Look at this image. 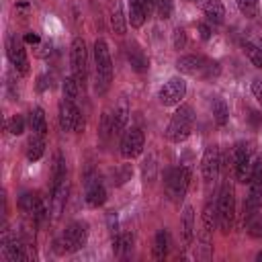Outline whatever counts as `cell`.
<instances>
[{
	"mask_svg": "<svg viewBox=\"0 0 262 262\" xmlns=\"http://www.w3.org/2000/svg\"><path fill=\"white\" fill-rule=\"evenodd\" d=\"M127 57H129V63L135 72H145L149 68V59L143 55V51L139 47H129L127 49Z\"/></svg>",
	"mask_w": 262,
	"mask_h": 262,
	"instance_id": "44dd1931",
	"label": "cell"
},
{
	"mask_svg": "<svg viewBox=\"0 0 262 262\" xmlns=\"http://www.w3.org/2000/svg\"><path fill=\"white\" fill-rule=\"evenodd\" d=\"M248 231L254 237H262V215H250L248 217Z\"/></svg>",
	"mask_w": 262,
	"mask_h": 262,
	"instance_id": "836d02e7",
	"label": "cell"
},
{
	"mask_svg": "<svg viewBox=\"0 0 262 262\" xmlns=\"http://www.w3.org/2000/svg\"><path fill=\"white\" fill-rule=\"evenodd\" d=\"M164 184H166L168 196L174 203H180L188 190V184H190V170L186 166H176V168L168 170L164 176Z\"/></svg>",
	"mask_w": 262,
	"mask_h": 262,
	"instance_id": "5b68a950",
	"label": "cell"
},
{
	"mask_svg": "<svg viewBox=\"0 0 262 262\" xmlns=\"http://www.w3.org/2000/svg\"><path fill=\"white\" fill-rule=\"evenodd\" d=\"M39 82H41V84H39V90H45V88H47V78L43 76V78H39Z\"/></svg>",
	"mask_w": 262,
	"mask_h": 262,
	"instance_id": "60d3db41",
	"label": "cell"
},
{
	"mask_svg": "<svg viewBox=\"0 0 262 262\" xmlns=\"http://www.w3.org/2000/svg\"><path fill=\"white\" fill-rule=\"evenodd\" d=\"M180 229H182L184 246H190L194 239V211H192V207H184L182 219H180Z\"/></svg>",
	"mask_w": 262,
	"mask_h": 262,
	"instance_id": "ac0fdd59",
	"label": "cell"
},
{
	"mask_svg": "<svg viewBox=\"0 0 262 262\" xmlns=\"http://www.w3.org/2000/svg\"><path fill=\"white\" fill-rule=\"evenodd\" d=\"M59 127L61 131H78V133L84 129V117L76 108V102L66 98L59 102Z\"/></svg>",
	"mask_w": 262,
	"mask_h": 262,
	"instance_id": "9c48e42d",
	"label": "cell"
},
{
	"mask_svg": "<svg viewBox=\"0 0 262 262\" xmlns=\"http://www.w3.org/2000/svg\"><path fill=\"white\" fill-rule=\"evenodd\" d=\"M18 207L27 215H33L35 219H43L45 217V207H43V201H41V196L37 192H25L18 199Z\"/></svg>",
	"mask_w": 262,
	"mask_h": 262,
	"instance_id": "5bb4252c",
	"label": "cell"
},
{
	"mask_svg": "<svg viewBox=\"0 0 262 262\" xmlns=\"http://www.w3.org/2000/svg\"><path fill=\"white\" fill-rule=\"evenodd\" d=\"M131 248H133V237H131V233H119V235L113 239V250H115V254H119V256H127V254L131 252Z\"/></svg>",
	"mask_w": 262,
	"mask_h": 262,
	"instance_id": "cb8c5ba5",
	"label": "cell"
},
{
	"mask_svg": "<svg viewBox=\"0 0 262 262\" xmlns=\"http://www.w3.org/2000/svg\"><path fill=\"white\" fill-rule=\"evenodd\" d=\"M186 94V82L182 78H170L162 88H160V102L164 106H172V104H180V100Z\"/></svg>",
	"mask_w": 262,
	"mask_h": 262,
	"instance_id": "30bf717a",
	"label": "cell"
},
{
	"mask_svg": "<svg viewBox=\"0 0 262 262\" xmlns=\"http://www.w3.org/2000/svg\"><path fill=\"white\" fill-rule=\"evenodd\" d=\"M219 164H221V158H219V149L215 145H209L203 154V162H201V170H203V178L207 184L215 182L217 176H219Z\"/></svg>",
	"mask_w": 262,
	"mask_h": 262,
	"instance_id": "4fadbf2b",
	"label": "cell"
},
{
	"mask_svg": "<svg viewBox=\"0 0 262 262\" xmlns=\"http://www.w3.org/2000/svg\"><path fill=\"white\" fill-rule=\"evenodd\" d=\"M45 151V135H39V133H33L29 137V143H27V158L31 162H37Z\"/></svg>",
	"mask_w": 262,
	"mask_h": 262,
	"instance_id": "ffe728a7",
	"label": "cell"
},
{
	"mask_svg": "<svg viewBox=\"0 0 262 262\" xmlns=\"http://www.w3.org/2000/svg\"><path fill=\"white\" fill-rule=\"evenodd\" d=\"M68 188H70L68 178H63L61 182H57V184H53V186H51V213H53V217H55V219L59 217V213H61V211H63V207H66Z\"/></svg>",
	"mask_w": 262,
	"mask_h": 262,
	"instance_id": "2e32d148",
	"label": "cell"
},
{
	"mask_svg": "<svg viewBox=\"0 0 262 262\" xmlns=\"http://www.w3.org/2000/svg\"><path fill=\"white\" fill-rule=\"evenodd\" d=\"M184 43H186L184 31H182V29H176V31H174V47H176V49H182Z\"/></svg>",
	"mask_w": 262,
	"mask_h": 262,
	"instance_id": "8d00e7d4",
	"label": "cell"
},
{
	"mask_svg": "<svg viewBox=\"0 0 262 262\" xmlns=\"http://www.w3.org/2000/svg\"><path fill=\"white\" fill-rule=\"evenodd\" d=\"M29 123H31L33 133H39V135H45L47 133V121H45L43 108H33L31 111V117H29Z\"/></svg>",
	"mask_w": 262,
	"mask_h": 262,
	"instance_id": "603a6c76",
	"label": "cell"
},
{
	"mask_svg": "<svg viewBox=\"0 0 262 262\" xmlns=\"http://www.w3.org/2000/svg\"><path fill=\"white\" fill-rule=\"evenodd\" d=\"M178 72L186 76H199V78H213L219 74V63L213 59H207L203 55H182L176 61Z\"/></svg>",
	"mask_w": 262,
	"mask_h": 262,
	"instance_id": "3957f363",
	"label": "cell"
},
{
	"mask_svg": "<svg viewBox=\"0 0 262 262\" xmlns=\"http://www.w3.org/2000/svg\"><path fill=\"white\" fill-rule=\"evenodd\" d=\"M252 92H254V96L258 98V102L262 104V78H256V80L252 82Z\"/></svg>",
	"mask_w": 262,
	"mask_h": 262,
	"instance_id": "74e56055",
	"label": "cell"
},
{
	"mask_svg": "<svg viewBox=\"0 0 262 262\" xmlns=\"http://www.w3.org/2000/svg\"><path fill=\"white\" fill-rule=\"evenodd\" d=\"M260 207H262V162H256L252 178L248 182V196H246V203H244L246 217L254 215Z\"/></svg>",
	"mask_w": 262,
	"mask_h": 262,
	"instance_id": "8992f818",
	"label": "cell"
},
{
	"mask_svg": "<svg viewBox=\"0 0 262 262\" xmlns=\"http://www.w3.org/2000/svg\"><path fill=\"white\" fill-rule=\"evenodd\" d=\"M199 31H201V37H203V39H209V37H211V29H209L207 25H199Z\"/></svg>",
	"mask_w": 262,
	"mask_h": 262,
	"instance_id": "f35d334b",
	"label": "cell"
},
{
	"mask_svg": "<svg viewBox=\"0 0 262 262\" xmlns=\"http://www.w3.org/2000/svg\"><path fill=\"white\" fill-rule=\"evenodd\" d=\"M6 53H8V59L14 66V70L25 76L29 72V59H27V51H25L23 43L14 35H10L6 41Z\"/></svg>",
	"mask_w": 262,
	"mask_h": 262,
	"instance_id": "7c38bea8",
	"label": "cell"
},
{
	"mask_svg": "<svg viewBox=\"0 0 262 262\" xmlns=\"http://www.w3.org/2000/svg\"><path fill=\"white\" fill-rule=\"evenodd\" d=\"M145 18H147V14H145V10L141 8V4H139L137 0H131V2H129V23H131V27L139 29V27L145 23Z\"/></svg>",
	"mask_w": 262,
	"mask_h": 262,
	"instance_id": "484cf974",
	"label": "cell"
},
{
	"mask_svg": "<svg viewBox=\"0 0 262 262\" xmlns=\"http://www.w3.org/2000/svg\"><path fill=\"white\" fill-rule=\"evenodd\" d=\"M213 256V237H211V229L203 227L199 237H196V258L199 260H211Z\"/></svg>",
	"mask_w": 262,
	"mask_h": 262,
	"instance_id": "e0dca14e",
	"label": "cell"
},
{
	"mask_svg": "<svg viewBox=\"0 0 262 262\" xmlns=\"http://www.w3.org/2000/svg\"><path fill=\"white\" fill-rule=\"evenodd\" d=\"M94 63H96V92L104 94L113 80V61L104 39H96L94 43Z\"/></svg>",
	"mask_w": 262,
	"mask_h": 262,
	"instance_id": "6da1fadb",
	"label": "cell"
},
{
	"mask_svg": "<svg viewBox=\"0 0 262 262\" xmlns=\"http://www.w3.org/2000/svg\"><path fill=\"white\" fill-rule=\"evenodd\" d=\"M111 20H113V29H115V33L123 35V33H125V16H123V8H121L119 2L113 6V16H111Z\"/></svg>",
	"mask_w": 262,
	"mask_h": 262,
	"instance_id": "4dcf8cb0",
	"label": "cell"
},
{
	"mask_svg": "<svg viewBox=\"0 0 262 262\" xmlns=\"http://www.w3.org/2000/svg\"><path fill=\"white\" fill-rule=\"evenodd\" d=\"M143 151V133L137 127H131L125 131L121 139V156L125 160H133Z\"/></svg>",
	"mask_w": 262,
	"mask_h": 262,
	"instance_id": "8fae6325",
	"label": "cell"
},
{
	"mask_svg": "<svg viewBox=\"0 0 262 262\" xmlns=\"http://www.w3.org/2000/svg\"><path fill=\"white\" fill-rule=\"evenodd\" d=\"M125 125H127V104L123 102V104L115 111V115H113V135L121 133V131L125 129Z\"/></svg>",
	"mask_w": 262,
	"mask_h": 262,
	"instance_id": "f1b7e54d",
	"label": "cell"
},
{
	"mask_svg": "<svg viewBox=\"0 0 262 262\" xmlns=\"http://www.w3.org/2000/svg\"><path fill=\"white\" fill-rule=\"evenodd\" d=\"M4 254L10 262H18V260H25V248L20 242L16 239H10V242H4Z\"/></svg>",
	"mask_w": 262,
	"mask_h": 262,
	"instance_id": "d4e9b609",
	"label": "cell"
},
{
	"mask_svg": "<svg viewBox=\"0 0 262 262\" xmlns=\"http://www.w3.org/2000/svg\"><path fill=\"white\" fill-rule=\"evenodd\" d=\"M172 0H156V10L160 14V18H170L172 14Z\"/></svg>",
	"mask_w": 262,
	"mask_h": 262,
	"instance_id": "d590c367",
	"label": "cell"
},
{
	"mask_svg": "<svg viewBox=\"0 0 262 262\" xmlns=\"http://www.w3.org/2000/svg\"><path fill=\"white\" fill-rule=\"evenodd\" d=\"M235 4L244 16H248V18L258 16V0H235Z\"/></svg>",
	"mask_w": 262,
	"mask_h": 262,
	"instance_id": "d6a6232c",
	"label": "cell"
},
{
	"mask_svg": "<svg viewBox=\"0 0 262 262\" xmlns=\"http://www.w3.org/2000/svg\"><path fill=\"white\" fill-rule=\"evenodd\" d=\"M168 246H170L168 231L166 229H160L156 233V239H154V258L156 260H164L166 254H168Z\"/></svg>",
	"mask_w": 262,
	"mask_h": 262,
	"instance_id": "7402d4cb",
	"label": "cell"
},
{
	"mask_svg": "<svg viewBox=\"0 0 262 262\" xmlns=\"http://www.w3.org/2000/svg\"><path fill=\"white\" fill-rule=\"evenodd\" d=\"M86 239H88V229H86V225L80 223V221H76V223H70V225L66 227V231H63V235H61V239H59L57 244L61 246L63 252H78V250L84 248Z\"/></svg>",
	"mask_w": 262,
	"mask_h": 262,
	"instance_id": "ba28073f",
	"label": "cell"
},
{
	"mask_svg": "<svg viewBox=\"0 0 262 262\" xmlns=\"http://www.w3.org/2000/svg\"><path fill=\"white\" fill-rule=\"evenodd\" d=\"M86 205L88 207H100L106 201V188L98 178L86 180Z\"/></svg>",
	"mask_w": 262,
	"mask_h": 262,
	"instance_id": "9a60e30c",
	"label": "cell"
},
{
	"mask_svg": "<svg viewBox=\"0 0 262 262\" xmlns=\"http://www.w3.org/2000/svg\"><path fill=\"white\" fill-rule=\"evenodd\" d=\"M6 127H8V131H10L12 135H20V133L25 131V119H23L20 115H12L10 121L6 123Z\"/></svg>",
	"mask_w": 262,
	"mask_h": 262,
	"instance_id": "e575fe53",
	"label": "cell"
},
{
	"mask_svg": "<svg viewBox=\"0 0 262 262\" xmlns=\"http://www.w3.org/2000/svg\"><path fill=\"white\" fill-rule=\"evenodd\" d=\"M25 41H27V43H39V35L29 33V35H25Z\"/></svg>",
	"mask_w": 262,
	"mask_h": 262,
	"instance_id": "ab89813d",
	"label": "cell"
},
{
	"mask_svg": "<svg viewBox=\"0 0 262 262\" xmlns=\"http://www.w3.org/2000/svg\"><path fill=\"white\" fill-rule=\"evenodd\" d=\"M242 47H244V53L248 55V59H250L256 68L262 70V49H260L258 45H254V43H244Z\"/></svg>",
	"mask_w": 262,
	"mask_h": 262,
	"instance_id": "f546056e",
	"label": "cell"
},
{
	"mask_svg": "<svg viewBox=\"0 0 262 262\" xmlns=\"http://www.w3.org/2000/svg\"><path fill=\"white\" fill-rule=\"evenodd\" d=\"M217 225L223 233H229L233 227V217H235V199H233V188L231 184H223L219 196H217Z\"/></svg>",
	"mask_w": 262,
	"mask_h": 262,
	"instance_id": "277c9868",
	"label": "cell"
},
{
	"mask_svg": "<svg viewBox=\"0 0 262 262\" xmlns=\"http://www.w3.org/2000/svg\"><path fill=\"white\" fill-rule=\"evenodd\" d=\"M215 223H217V207H213V203H207L203 209V227L213 231Z\"/></svg>",
	"mask_w": 262,
	"mask_h": 262,
	"instance_id": "1f68e13d",
	"label": "cell"
},
{
	"mask_svg": "<svg viewBox=\"0 0 262 262\" xmlns=\"http://www.w3.org/2000/svg\"><path fill=\"white\" fill-rule=\"evenodd\" d=\"M211 111H213V119L217 121V125H225L227 119H229V111H227V104L223 98H215L213 104H211Z\"/></svg>",
	"mask_w": 262,
	"mask_h": 262,
	"instance_id": "4316f807",
	"label": "cell"
},
{
	"mask_svg": "<svg viewBox=\"0 0 262 262\" xmlns=\"http://www.w3.org/2000/svg\"><path fill=\"white\" fill-rule=\"evenodd\" d=\"M61 90H63V98H66V100H72V102H76V98H78V92H80V84H78V80H76L74 76H68V78L63 80V86H61Z\"/></svg>",
	"mask_w": 262,
	"mask_h": 262,
	"instance_id": "83f0119b",
	"label": "cell"
},
{
	"mask_svg": "<svg viewBox=\"0 0 262 262\" xmlns=\"http://www.w3.org/2000/svg\"><path fill=\"white\" fill-rule=\"evenodd\" d=\"M201 8H203L205 16H207L211 23H215V25L223 23V18H225V8H223L221 0H203V2H201Z\"/></svg>",
	"mask_w": 262,
	"mask_h": 262,
	"instance_id": "d6986e66",
	"label": "cell"
},
{
	"mask_svg": "<svg viewBox=\"0 0 262 262\" xmlns=\"http://www.w3.org/2000/svg\"><path fill=\"white\" fill-rule=\"evenodd\" d=\"M70 61H72V76L78 80V84L84 88L86 82V66H88V55H86V43L82 37H76L72 41L70 49Z\"/></svg>",
	"mask_w": 262,
	"mask_h": 262,
	"instance_id": "52a82bcc",
	"label": "cell"
},
{
	"mask_svg": "<svg viewBox=\"0 0 262 262\" xmlns=\"http://www.w3.org/2000/svg\"><path fill=\"white\" fill-rule=\"evenodd\" d=\"M192 123H194V111L190 104H180L176 108V113L172 115L170 123H168V129H166V137L174 143H180L184 141L190 131H192Z\"/></svg>",
	"mask_w": 262,
	"mask_h": 262,
	"instance_id": "7a4b0ae2",
	"label": "cell"
}]
</instances>
